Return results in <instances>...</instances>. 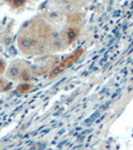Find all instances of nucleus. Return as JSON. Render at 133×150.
<instances>
[{
    "instance_id": "obj_1",
    "label": "nucleus",
    "mask_w": 133,
    "mask_h": 150,
    "mask_svg": "<svg viewBox=\"0 0 133 150\" xmlns=\"http://www.w3.org/2000/svg\"><path fill=\"white\" fill-rule=\"evenodd\" d=\"M49 32L48 27L41 22L30 23L18 38V45L27 54H41L46 51Z\"/></svg>"
},
{
    "instance_id": "obj_2",
    "label": "nucleus",
    "mask_w": 133,
    "mask_h": 150,
    "mask_svg": "<svg viewBox=\"0 0 133 150\" xmlns=\"http://www.w3.org/2000/svg\"><path fill=\"white\" fill-rule=\"evenodd\" d=\"M83 52H84V50L82 49V48H78V49H76L75 51L72 53V54H70L69 56H67L64 60H62V61L60 62V63L58 64L54 69H52L51 71H50L49 78L52 79V78H54V77L58 76V75L62 72V70L66 69L68 66H70L71 64H73L74 62H75L76 60L78 59L82 54H83Z\"/></svg>"
},
{
    "instance_id": "obj_3",
    "label": "nucleus",
    "mask_w": 133,
    "mask_h": 150,
    "mask_svg": "<svg viewBox=\"0 0 133 150\" xmlns=\"http://www.w3.org/2000/svg\"><path fill=\"white\" fill-rule=\"evenodd\" d=\"M8 77L11 79H20V80H28L31 78V70L27 65L22 63L12 64L8 70Z\"/></svg>"
},
{
    "instance_id": "obj_4",
    "label": "nucleus",
    "mask_w": 133,
    "mask_h": 150,
    "mask_svg": "<svg viewBox=\"0 0 133 150\" xmlns=\"http://www.w3.org/2000/svg\"><path fill=\"white\" fill-rule=\"evenodd\" d=\"M79 35V30L77 28L70 27L65 31V38H66L67 43H71L78 37Z\"/></svg>"
},
{
    "instance_id": "obj_5",
    "label": "nucleus",
    "mask_w": 133,
    "mask_h": 150,
    "mask_svg": "<svg viewBox=\"0 0 133 150\" xmlns=\"http://www.w3.org/2000/svg\"><path fill=\"white\" fill-rule=\"evenodd\" d=\"M33 88V85L30 83H21L17 86V92L20 94H24L30 91Z\"/></svg>"
},
{
    "instance_id": "obj_6",
    "label": "nucleus",
    "mask_w": 133,
    "mask_h": 150,
    "mask_svg": "<svg viewBox=\"0 0 133 150\" xmlns=\"http://www.w3.org/2000/svg\"><path fill=\"white\" fill-rule=\"evenodd\" d=\"M8 3L14 8H19V7L23 6L25 4V1H9Z\"/></svg>"
},
{
    "instance_id": "obj_7",
    "label": "nucleus",
    "mask_w": 133,
    "mask_h": 150,
    "mask_svg": "<svg viewBox=\"0 0 133 150\" xmlns=\"http://www.w3.org/2000/svg\"><path fill=\"white\" fill-rule=\"evenodd\" d=\"M4 71H5V63L0 59V74L3 73Z\"/></svg>"
},
{
    "instance_id": "obj_8",
    "label": "nucleus",
    "mask_w": 133,
    "mask_h": 150,
    "mask_svg": "<svg viewBox=\"0 0 133 150\" xmlns=\"http://www.w3.org/2000/svg\"><path fill=\"white\" fill-rule=\"evenodd\" d=\"M4 85H5V82H4V80H0V88H2Z\"/></svg>"
}]
</instances>
